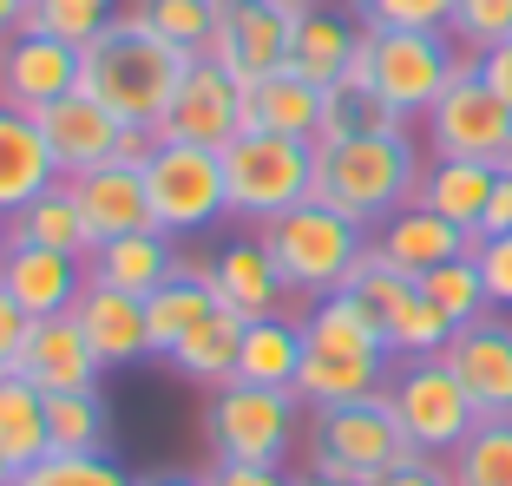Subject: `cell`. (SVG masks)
I'll return each mask as SVG.
<instances>
[{"instance_id":"cell-53","label":"cell","mask_w":512,"mask_h":486,"mask_svg":"<svg viewBox=\"0 0 512 486\" xmlns=\"http://www.w3.org/2000/svg\"><path fill=\"white\" fill-rule=\"evenodd\" d=\"M14 473H20V467H14L7 454H0V486H14Z\"/></svg>"},{"instance_id":"cell-32","label":"cell","mask_w":512,"mask_h":486,"mask_svg":"<svg viewBox=\"0 0 512 486\" xmlns=\"http://www.w3.org/2000/svg\"><path fill=\"white\" fill-rule=\"evenodd\" d=\"M0 454L14 467L53 454V434H46V395L33 388L20 368H0Z\"/></svg>"},{"instance_id":"cell-4","label":"cell","mask_w":512,"mask_h":486,"mask_svg":"<svg viewBox=\"0 0 512 486\" xmlns=\"http://www.w3.org/2000/svg\"><path fill=\"white\" fill-rule=\"evenodd\" d=\"M460 66H467V53L453 46L447 27H368L362 53H355V73H368V86L407 125H421L434 112V99L453 86Z\"/></svg>"},{"instance_id":"cell-33","label":"cell","mask_w":512,"mask_h":486,"mask_svg":"<svg viewBox=\"0 0 512 486\" xmlns=\"http://www.w3.org/2000/svg\"><path fill=\"white\" fill-rule=\"evenodd\" d=\"M125 20H138L145 33H158L165 46H178L184 60L211 53L217 20H224V0H132Z\"/></svg>"},{"instance_id":"cell-34","label":"cell","mask_w":512,"mask_h":486,"mask_svg":"<svg viewBox=\"0 0 512 486\" xmlns=\"http://www.w3.org/2000/svg\"><path fill=\"white\" fill-rule=\"evenodd\" d=\"M7 237H20V243H46V250H73V257H86L92 250V237H86V217H79V204H73V184H46L40 198L27 204L20 217H7Z\"/></svg>"},{"instance_id":"cell-47","label":"cell","mask_w":512,"mask_h":486,"mask_svg":"<svg viewBox=\"0 0 512 486\" xmlns=\"http://www.w3.org/2000/svg\"><path fill=\"white\" fill-rule=\"evenodd\" d=\"M473 73L486 79V86L499 92L512 106V40H499V46H486V53H473Z\"/></svg>"},{"instance_id":"cell-31","label":"cell","mask_w":512,"mask_h":486,"mask_svg":"<svg viewBox=\"0 0 512 486\" xmlns=\"http://www.w3.org/2000/svg\"><path fill=\"white\" fill-rule=\"evenodd\" d=\"M237 349H243V316L217 303L211 316H204L191 335H184V349L171 355V368H178L184 381H197V388L211 395V388L237 381Z\"/></svg>"},{"instance_id":"cell-45","label":"cell","mask_w":512,"mask_h":486,"mask_svg":"<svg viewBox=\"0 0 512 486\" xmlns=\"http://www.w3.org/2000/svg\"><path fill=\"white\" fill-rule=\"evenodd\" d=\"M204 486H296V473L283 467H250V460H211Z\"/></svg>"},{"instance_id":"cell-14","label":"cell","mask_w":512,"mask_h":486,"mask_svg":"<svg viewBox=\"0 0 512 486\" xmlns=\"http://www.w3.org/2000/svg\"><path fill=\"white\" fill-rule=\"evenodd\" d=\"M440 355H447V368L460 375L467 401L480 408V421H506L512 414V316L506 309L467 322V329H453V342Z\"/></svg>"},{"instance_id":"cell-44","label":"cell","mask_w":512,"mask_h":486,"mask_svg":"<svg viewBox=\"0 0 512 486\" xmlns=\"http://www.w3.org/2000/svg\"><path fill=\"white\" fill-rule=\"evenodd\" d=\"M368 486H453V460L447 454H421V447H414L407 460H394V467L381 473V480H368Z\"/></svg>"},{"instance_id":"cell-54","label":"cell","mask_w":512,"mask_h":486,"mask_svg":"<svg viewBox=\"0 0 512 486\" xmlns=\"http://www.w3.org/2000/svg\"><path fill=\"white\" fill-rule=\"evenodd\" d=\"M0 263H7V224H0Z\"/></svg>"},{"instance_id":"cell-56","label":"cell","mask_w":512,"mask_h":486,"mask_svg":"<svg viewBox=\"0 0 512 486\" xmlns=\"http://www.w3.org/2000/svg\"><path fill=\"white\" fill-rule=\"evenodd\" d=\"M506 165H512V158H506Z\"/></svg>"},{"instance_id":"cell-6","label":"cell","mask_w":512,"mask_h":486,"mask_svg":"<svg viewBox=\"0 0 512 486\" xmlns=\"http://www.w3.org/2000/svg\"><path fill=\"white\" fill-rule=\"evenodd\" d=\"M407 454H414V447H407L388 395L302 414V473H335V480H362L368 486Z\"/></svg>"},{"instance_id":"cell-27","label":"cell","mask_w":512,"mask_h":486,"mask_svg":"<svg viewBox=\"0 0 512 486\" xmlns=\"http://www.w3.org/2000/svg\"><path fill=\"white\" fill-rule=\"evenodd\" d=\"M493 184H499V165H480V158H427L421 198L414 204H427V211H440L447 224H460V230L480 237L486 204H493Z\"/></svg>"},{"instance_id":"cell-18","label":"cell","mask_w":512,"mask_h":486,"mask_svg":"<svg viewBox=\"0 0 512 486\" xmlns=\"http://www.w3.org/2000/svg\"><path fill=\"white\" fill-rule=\"evenodd\" d=\"M368 250H375L381 263H394L401 276H414L421 283L427 270H440V263L467 257L473 250V230L447 224L440 211H427V204H407V211H394L381 230H368Z\"/></svg>"},{"instance_id":"cell-21","label":"cell","mask_w":512,"mask_h":486,"mask_svg":"<svg viewBox=\"0 0 512 486\" xmlns=\"http://www.w3.org/2000/svg\"><path fill=\"white\" fill-rule=\"evenodd\" d=\"M73 184V204L86 217V237L106 243V237H125V230H151V198H145V171L138 165H92L79 171Z\"/></svg>"},{"instance_id":"cell-8","label":"cell","mask_w":512,"mask_h":486,"mask_svg":"<svg viewBox=\"0 0 512 486\" xmlns=\"http://www.w3.org/2000/svg\"><path fill=\"white\" fill-rule=\"evenodd\" d=\"M138 171H145V198H151V230H165V237H204V230H217L230 217L224 152L217 145L158 138Z\"/></svg>"},{"instance_id":"cell-1","label":"cell","mask_w":512,"mask_h":486,"mask_svg":"<svg viewBox=\"0 0 512 486\" xmlns=\"http://www.w3.org/2000/svg\"><path fill=\"white\" fill-rule=\"evenodd\" d=\"M421 171H427V158H421L414 125L407 132L335 138V145H316V191L309 198L355 217L362 230H381L394 211H407L421 198Z\"/></svg>"},{"instance_id":"cell-9","label":"cell","mask_w":512,"mask_h":486,"mask_svg":"<svg viewBox=\"0 0 512 486\" xmlns=\"http://www.w3.org/2000/svg\"><path fill=\"white\" fill-rule=\"evenodd\" d=\"M388 408L401 421L407 447H421V454H453L480 427V408L467 401L447 355H401L388 375Z\"/></svg>"},{"instance_id":"cell-40","label":"cell","mask_w":512,"mask_h":486,"mask_svg":"<svg viewBox=\"0 0 512 486\" xmlns=\"http://www.w3.org/2000/svg\"><path fill=\"white\" fill-rule=\"evenodd\" d=\"M106 20H112V7H99V0H33L27 7V27L53 33L66 46H92L106 33Z\"/></svg>"},{"instance_id":"cell-11","label":"cell","mask_w":512,"mask_h":486,"mask_svg":"<svg viewBox=\"0 0 512 486\" xmlns=\"http://www.w3.org/2000/svg\"><path fill=\"white\" fill-rule=\"evenodd\" d=\"M158 138H184V145H217L224 152L230 138L243 132V79H230L211 53L184 60L178 86H171L165 119L151 125Z\"/></svg>"},{"instance_id":"cell-7","label":"cell","mask_w":512,"mask_h":486,"mask_svg":"<svg viewBox=\"0 0 512 486\" xmlns=\"http://www.w3.org/2000/svg\"><path fill=\"white\" fill-rule=\"evenodd\" d=\"M224 191L230 217L243 224H270V217L309 204L316 191V145L283 132H237L224 145Z\"/></svg>"},{"instance_id":"cell-26","label":"cell","mask_w":512,"mask_h":486,"mask_svg":"<svg viewBox=\"0 0 512 486\" xmlns=\"http://www.w3.org/2000/svg\"><path fill=\"white\" fill-rule=\"evenodd\" d=\"M362 20L348 14H296V27H289V73H302V79H316V86H329V79H342L348 66H355V53H362Z\"/></svg>"},{"instance_id":"cell-43","label":"cell","mask_w":512,"mask_h":486,"mask_svg":"<svg viewBox=\"0 0 512 486\" xmlns=\"http://www.w3.org/2000/svg\"><path fill=\"white\" fill-rule=\"evenodd\" d=\"M473 263H480V276H486L493 309L512 316V237H473Z\"/></svg>"},{"instance_id":"cell-28","label":"cell","mask_w":512,"mask_h":486,"mask_svg":"<svg viewBox=\"0 0 512 486\" xmlns=\"http://www.w3.org/2000/svg\"><path fill=\"white\" fill-rule=\"evenodd\" d=\"M302 316L283 309V316H256L243 322V349H237V381L250 388H296V368H302Z\"/></svg>"},{"instance_id":"cell-12","label":"cell","mask_w":512,"mask_h":486,"mask_svg":"<svg viewBox=\"0 0 512 486\" xmlns=\"http://www.w3.org/2000/svg\"><path fill=\"white\" fill-rule=\"evenodd\" d=\"M296 14H302V7H289V0H224V20H217L211 60L224 66L230 79H243V86L283 73Z\"/></svg>"},{"instance_id":"cell-51","label":"cell","mask_w":512,"mask_h":486,"mask_svg":"<svg viewBox=\"0 0 512 486\" xmlns=\"http://www.w3.org/2000/svg\"><path fill=\"white\" fill-rule=\"evenodd\" d=\"M289 7H302V14H316V7H322V14H342V7H348V14H355V0H289Z\"/></svg>"},{"instance_id":"cell-29","label":"cell","mask_w":512,"mask_h":486,"mask_svg":"<svg viewBox=\"0 0 512 486\" xmlns=\"http://www.w3.org/2000/svg\"><path fill=\"white\" fill-rule=\"evenodd\" d=\"M217 309V289H211V276H197V270H184L178 263V276H171L165 289H151L145 296V335H151V355L158 362H171V355L184 349V335L197 329V322Z\"/></svg>"},{"instance_id":"cell-3","label":"cell","mask_w":512,"mask_h":486,"mask_svg":"<svg viewBox=\"0 0 512 486\" xmlns=\"http://www.w3.org/2000/svg\"><path fill=\"white\" fill-rule=\"evenodd\" d=\"M250 230L276 257V270H283V283H289L296 303H316V296L348 289L355 263L368 257V230L355 224V217L316 204V198L296 204V211H283V217H270V224H250Z\"/></svg>"},{"instance_id":"cell-23","label":"cell","mask_w":512,"mask_h":486,"mask_svg":"<svg viewBox=\"0 0 512 486\" xmlns=\"http://www.w3.org/2000/svg\"><path fill=\"white\" fill-rule=\"evenodd\" d=\"M73 322L86 329L99 368H132L151 355V335H145V296H125V289L106 283H86L73 303Z\"/></svg>"},{"instance_id":"cell-48","label":"cell","mask_w":512,"mask_h":486,"mask_svg":"<svg viewBox=\"0 0 512 486\" xmlns=\"http://www.w3.org/2000/svg\"><path fill=\"white\" fill-rule=\"evenodd\" d=\"M480 237H512V165H499V184H493V204H486Z\"/></svg>"},{"instance_id":"cell-39","label":"cell","mask_w":512,"mask_h":486,"mask_svg":"<svg viewBox=\"0 0 512 486\" xmlns=\"http://www.w3.org/2000/svg\"><path fill=\"white\" fill-rule=\"evenodd\" d=\"M447 342H453V322L440 316V309L421 296V283H414V296H407V303L388 316V349H394V362H401V355H440Z\"/></svg>"},{"instance_id":"cell-55","label":"cell","mask_w":512,"mask_h":486,"mask_svg":"<svg viewBox=\"0 0 512 486\" xmlns=\"http://www.w3.org/2000/svg\"><path fill=\"white\" fill-rule=\"evenodd\" d=\"M99 7H112V14H119V0H99Z\"/></svg>"},{"instance_id":"cell-2","label":"cell","mask_w":512,"mask_h":486,"mask_svg":"<svg viewBox=\"0 0 512 486\" xmlns=\"http://www.w3.org/2000/svg\"><path fill=\"white\" fill-rule=\"evenodd\" d=\"M178 73H184L178 46H165L158 33H145L125 14H112L99 40L79 46V92H92V99L106 112H119L125 125H158L165 119Z\"/></svg>"},{"instance_id":"cell-22","label":"cell","mask_w":512,"mask_h":486,"mask_svg":"<svg viewBox=\"0 0 512 486\" xmlns=\"http://www.w3.org/2000/svg\"><path fill=\"white\" fill-rule=\"evenodd\" d=\"M171 276H178V237H165V230H125V237L86 250V283L125 289V296H151Z\"/></svg>"},{"instance_id":"cell-5","label":"cell","mask_w":512,"mask_h":486,"mask_svg":"<svg viewBox=\"0 0 512 486\" xmlns=\"http://www.w3.org/2000/svg\"><path fill=\"white\" fill-rule=\"evenodd\" d=\"M302 401L296 388H250L224 381L204 395V447L211 460H250V467H283L302 447Z\"/></svg>"},{"instance_id":"cell-46","label":"cell","mask_w":512,"mask_h":486,"mask_svg":"<svg viewBox=\"0 0 512 486\" xmlns=\"http://www.w3.org/2000/svg\"><path fill=\"white\" fill-rule=\"evenodd\" d=\"M27 335H33V316L0 289V368H20V349H27Z\"/></svg>"},{"instance_id":"cell-30","label":"cell","mask_w":512,"mask_h":486,"mask_svg":"<svg viewBox=\"0 0 512 486\" xmlns=\"http://www.w3.org/2000/svg\"><path fill=\"white\" fill-rule=\"evenodd\" d=\"M368 132H407V119L368 86V73L348 66L342 79L322 86V125H316V145H335V138H368Z\"/></svg>"},{"instance_id":"cell-19","label":"cell","mask_w":512,"mask_h":486,"mask_svg":"<svg viewBox=\"0 0 512 486\" xmlns=\"http://www.w3.org/2000/svg\"><path fill=\"white\" fill-rule=\"evenodd\" d=\"M394 355L381 349H302L296 368V401L302 408H348V401L388 395Z\"/></svg>"},{"instance_id":"cell-17","label":"cell","mask_w":512,"mask_h":486,"mask_svg":"<svg viewBox=\"0 0 512 486\" xmlns=\"http://www.w3.org/2000/svg\"><path fill=\"white\" fill-rule=\"evenodd\" d=\"M40 132H46V145H53V165H60V178H79V171L112 165V158H119L125 119H119V112H106L92 92L73 86L66 99H53V106L40 112Z\"/></svg>"},{"instance_id":"cell-20","label":"cell","mask_w":512,"mask_h":486,"mask_svg":"<svg viewBox=\"0 0 512 486\" xmlns=\"http://www.w3.org/2000/svg\"><path fill=\"white\" fill-rule=\"evenodd\" d=\"M20 375L40 388V395H73V388H99V355H92L86 329L73 322V309L66 316H46L33 322L27 349H20Z\"/></svg>"},{"instance_id":"cell-13","label":"cell","mask_w":512,"mask_h":486,"mask_svg":"<svg viewBox=\"0 0 512 486\" xmlns=\"http://www.w3.org/2000/svg\"><path fill=\"white\" fill-rule=\"evenodd\" d=\"M79 86V46L53 40L40 27H14L0 33V106L14 112H33L40 119L53 99Z\"/></svg>"},{"instance_id":"cell-25","label":"cell","mask_w":512,"mask_h":486,"mask_svg":"<svg viewBox=\"0 0 512 486\" xmlns=\"http://www.w3.org/2000/svg\"><path fill=\"white\" fill-rule=\"evenodd\" d=\"M316 125H322V86L302 73H270L243 86V132H283V138H309L316 145Z\"/></svg>"},{"instance_id":"cell-41","label":"cell","mask_w":512,"mask_h":486,"mask_svg":"<svg viewBox=\"0 0 512 486\" xmlns=\"http://www.w3.org/2000/svg\"><path fill=\"white\" fill-rule=\"evenodd\" d=\"M447 33L460 53H486V46L512 40V0H453Z\"/></svg>"},{"instance_id":"cell-38","label":"cell","mask_w":512,"mask_h":486,"mask_svg":"<svg viewBox=\"0 0 512 486\" xmlns=\"http://www.w3.org/2000/svg\"><path fill=\"white\" fill-rule=\"evenodd\" d=\"M14 486H132V473L112 454H46L14 473Z\"/></svg>"},{"instance_id":"cell-42","label":"cell","mask_w":512,"mask_h":486,"mask_svg":"<svg viewBox=\"0 0 512 486\" xmlns=\"http://www.w3.org/2000/svg\"><path fill=\"white\" fill-rule=\"evenodd\" d=\"M453 0H355L362 27H447Z\"/></svg>"},{"instance_id":"cell-36","label":"cell","mask_w":512,"mask_h":486,"mask_svg":"<svg viewBox=\"0 0 512 486\" xmlns=\"http://www.w3.org/2000/svg\"><path fill=\"white\" fill-rule=\"evenodd\" d=\"M421 296L453 322V329L493 316V296H486V276H480V263H473V250H467V257H453V263H440V270H427Z\"/></svg>"},{"instance_id":"cell-50","label":"cell","mask_w":512,"mask_h":486,"mask_svg":"<svg viewBox=\"0 0 512 486\" xmlns=\"http://www.w3.org/2000/svg\"><path fill=\"white\" fill-rule=\"evenodd\" d=\"M27 7H33V0H0V33L27 27Z\"/></svg>"},{"instance_id":"cell-15","label":"cell","mask_w":512,"mask_h":486,"mask_svg":"<svg viewBox=\"0 0 512 486\" xmlns=\"http://www.w3.org/2000/svg\"><path fill=\"white\" fill-rule=\"evenodd\" d=\"M211 289H217V303L224 309H237L243 322H256V316H283V309H309V303H296L289 296V283H283V270H276V257L263 250V237H230V243H217L211 250Z\"/></svg>"},{"instance_id":"cell-16","label":"cell","mask_w":512,"mask_h":486,"mask_svg":"<svg viewBox=\"0 0 512 486\" xmlns=\"http://www.w3.org/2000/svg\"><path fill=\"white\" fill-rule=\"evenodd\" d=\"M0 289L27 309L33 322L46 316H66L79 303V289H86V257L73 250H46V243H20L7 237V263H0Z\"/></svg>"},{"instance_id":"cell-10","label":"cell","mask_w":512,"mask_h":486,"mask_svg":"<svg viewBox=\"0 0 512 486\" xmlns=\"http://www.w3.org/2000/svg\"><path fill=\"white\" fill-rule=\"evenodd\" d=\"M421 138L434 158H480V165H506L512 158V106L467 66L453 73V86L434 99V112L421 119Z\"/></svg>"},{"instance_id":"cell-49","label":"cell","mask_w":512,"mask_h":486,"mask_svg":"<svg viewBox=\"0 0 512 486\" xmlns=\"http://www.w3.org/2000/svg\"><path fill=\"white\" fill-rule=\"evenodd\" d=\"M132 486H204V473H184V467H151V473H138Z\"/></svg>"},{"instance_id":"cell-37","label":"cell","mask_w":512,"mask_h":486,"mask_svg":"<svg viewBox=\"0 0 512 486\" xmlns=\"http://www.w3.org/2000/svg\"><path fill=\"white\" fill-rule=\"evenodd\" d=\"M447 460H453V486H512V414L480 421Z\"/></svg>"},{"instance_id":"cell-52","label":"cell","mask_w":512,"mask_h":486,"mask_svg":"<svg viewBox=\"0 0 512 486\" xmlns=\"http://www.w3.org/2000/svg\"><path fill=\"white\" fill-rule=\"evenodd\" d=\"M296 486H362V480H335V473H296Z\"/></svg>"},{"instance_id":"cell-24","label":"cell","mask_w":512,"mask_h":486,"mask_svg":"<svg viewBox=\"0 0 512 486\" xmlns=\"http://www.w3.org/2000/svg\"><path fill=\"white\" fill-rule=\"evenodd\" d=\"M46 184H60V165H53V145H46L40 119L0 106V224L27 211Z\"/></svg>"},{"instance_id":"cell-35","label":"cell","mask_w":512,"mask_h":486,"mask_svg":"<svg viewBox=\"0 0 512 486\" xmlns=\"http://www.w3.org/2000/svg\"><path fill=\"white\" fill-rule=\"evenodd\" d=\"M46 434H53V454H106V447H112L106 395H99V388L46 395Z\"/></svg>"}]
</instances>
